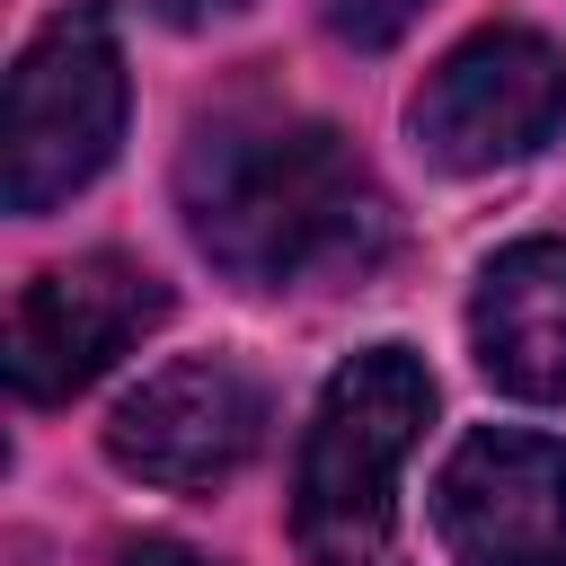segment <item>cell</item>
I'll use <instances>...</instances> for the list:
<instances>
[{
    "label": "cell",
    "mask_w": 566,
    "mask_h": 566,
    "mask_svg": "<svg viewBox=\"0 0 566 566\" xmlns=\"http://www.w3.org/2000/svg\"><path fill=\"white\" fill-rule=\"evenodd\" d=\"M115 566H212V557H195V548H177V539H133Z\"/></svg>",
    "instance_id": "obj_11"
},
{
    "label": "cell",
    "mask_w": 566,
    "mask_h": 566,
    "mask_svg": "<svg viewBox=\"0 0 566 566\" xmlns=\"http://www.w3.org/2000/svg\"><path fill=\"white\" fill-rule=\"evenodd\" d=\"M159 318H168V283L133 256L44 265L18 292V318H9V389L27 407H53V398L88 389L115 354H133Z\"/></svg>",
    "instance_id": "obj_5"
},
{
    "label": "cell",
    "mask_w": 566,
    "mask_h": 566,
    "mask_svg": "<svg viewBox=\"0 0 566 566\" xmlns=\"http://www.w3.org/2000/svg\"><path fill=\"white\" fill-rule=\"evenodd\" d=\"M124 142V53L97 18L44 27L9 71V133H0V195L9 212L71 203Z\"/></svg>",
    "instance_id": "obj_3"
},
{
    "label": "cell",
    "mask_w": 566,
    "mask_h": 566,
    "mask_svg": "<svg viewBox=\"0 0 566 566\" xmlns=\"http://www.w3.org/2000/svg\"><path fill=\"white\" fill-rule=\"evenodd\" d=\"M177 203L195 248L256 283H354L389 248V203L363 150L310 115H221L177 159Z\"/></svg>",
    "instance_id": "obj_1"
},
{
    "label": "cell",
    "mask_w": 566,
    "mask_h": 566,
    "mask_svg": "<svg viewBox=\"0 0 566 566\" xmlns=\"http://www.w3.org/2000/svg\"><path fill=\"white\" fill-rule=\"evenodd\" d=\"M433 416V371L407 345H363L336 363L318 389L310 442H301V486H292V539L310 566H371L389 539V495L398 460L416 451Z\"/></svg>",
    "instance_id": "obj_2"
},
{
    "label": "cell",
    "mask_w": 566,
    "mask_h": 566,
    "mask_svg": "<svg viewBox=\"0 0 566 566\" xmlns=\"http://www.w3.org/2000/svg\"><path fill=\"white\" fill-rule=\"evenodd\" d=\"M469 345L495 389L557 407L566 398V239H513L469 301Z\"/></svg>",
    "instance_id": "obj_8"
},
{
    "label": "cell",
    "mask_w": 566,
    "mask_h": 566,
    "mask_svg": "<svg viewBox=\"0 0 566 566\" xmlns=\"http://www.w3.org/2000/svg\"><path fill=\"white\" fill-rule=\"evenodd\" d=\"M407 124H416L424 159L451 168V177L504 168V159L539 150V142L566 124V62H557V44L531 35V27H478V35L451 44L442 71L416 88Z\"/></svg>",
    "instance_id": "obj_4"
},
{
    "label": "cell",
    "mask_w": 566,
    "mask_h": 566,
    "mask_svg": "<svg viewBox=\"0 0 566 566\" xmlns=\"http://www.w3.org/2000/svg\"><path fill=\"white\" fill-rule=\"evenodd\" d=\"M256 433H265V389L221 354H186L150 371L133 398H115L106 460L142 486H221L248 469Z\"/></svg>",
    "instance_id": "obj_6"
},
{
    "label": "cell",
    "mask_w": 566,
    "mask_h": 566,
    "mask_svg": "<svg viewBox=\"0 0 566 566\" xmlns=\"http://www.w3.org/2000/svg\"><path fill=\"white\" fill-rule=\"evenodd\" d=\"M433 522L460 566H566V442L469 433L433 478Z\"/></svg>",
    "instance_id": "obj_7"
},
{
    "label": "cell",
    "mask_w": 566,
    "mask_h": 566,
    "mask_svg": "<svg viewBox=\"0 0 566 566\" xmlns=\"http://www.w3.org/2000/svg\"><path fill=\"white\" fill-rule=\"evenodd\" d=\"M150 18H168V27H203V18H230V9H248V0H142Z\"/></svg>",
    "instance_id": "obj_10"
},
{
    "label": "cell",
    "mask_w": 566,
    "mask_h": 566,
    "mask_svg": "<svg viewBox=\"0 0 566 566\" xmlns=\"http://www.w3.org/2000/svg\"><path fill=\"white\" fill-rule=\"evenodd\" d=\"M424 9H433V0H318L327 35H336V44H354V53H389Z\"/></svg>",
    "instance_id": "obj_9"
}]
</instances>
